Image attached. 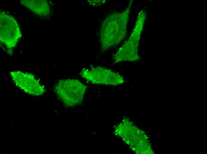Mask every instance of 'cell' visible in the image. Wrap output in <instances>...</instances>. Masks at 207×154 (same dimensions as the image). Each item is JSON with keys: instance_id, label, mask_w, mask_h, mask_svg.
<instances>
[{"instance_id": "6", "label": "cell", "mask_w": 207, "mask_h": 154, "mask_svg": "<svg viewBox=\"0 0 207 154\" xmlns=\"http://www.w3.org/2000/svg\"><path fill=\"white\" fill-rule=\"evenodd\" d=\"M10 75L17 86L27 93L35 96L41 95L45 89L32 74L20 71H12Z\"/></svg>"}, {"instance_id": "5", "label": "cell", "mask_w": 207, "mask_h": 154, "mask_svg": "<svg viewBox=\"0 0 207 154\" xmlns=\"http://www.w3.org/2000/svg\"><path fill=\"white\" fill-rule=\"evenodd\" d=\"M21 36L18 24L15 19L4 12L0 14V39L7 48L11 49Z\"/></svg>"}, {"instance_id": "3", "label": "cell", "mask_w": 207, "mask_h": 154, "mask_svg": "<svg viewBox=\"0 0 207 154\" xmlns=\"http://www.w3.org/2000/svg\"><path fill=\"white\" fill-rule=\"evenodd\" d=\"M87 87L78 80L64 79L57 82L54 86V90L63 103L71 107L82 101Z\"/></svg>"}, {"instance_id": "2", "label": "cell", "mask_w": 207, "mask_h": 154, "mask_svg": "<svg viewBox=\"0 0 207 154\" xmlns=\"http://www.w3.org/2000/svg\"><path fill=\"white\" fill-rule=\"evenodd\" d=\"M145 17V12L143 10L140 11L129 37L113 56L114 64L123 61L134 62L140 59L138 46Z\"/></svg>"}, {"instance_id": "4", "label": "cell", "mask_w": 207, "mask_h": 154, "mask_svg": "<svg viewBox=\"0 0 207 154\" xmlns=\"http://www.w3.org/2000/svg\"><path fill=\"white\" fill-rule=\"evenodd\" d=\"M80 74L88 82L95 84L115 86L125 82L123 77L118 73L101 67L83 69Z\"/></svg>"}, {"instance_id": "7", "label": "cell", "mask_w": 207, "mask_h": 154, "mask_svg": "<svg viewBox=\"0 0 207 154\" xmlns=\"http://www.w3.org/2000/svg\"><path fill=\"white\" fill-rule=\"evenodd\" d=\"M21 4L33 12L40 16L46 17L50 13L48 2L44 0H21Z\"/></svg>"}, {"instance_id": "1", "label": "cell", "mask_w": 207, "mask_h": 154, "mask_svg": "<svg viewBox=\"0 0 207 154\" xmlns=\"http://www.w3.org/2000/svg\"><path fill=\"white\" fill-rule=\"evenodd\" d=\"M132 1L121 12L109 15L103 23L101 29V49L103 51L119 45L126 38Z\"/></svg>"}]
</instances>
